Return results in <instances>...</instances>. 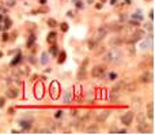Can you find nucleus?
<instances>
[{"label":"nucleus","mask_w":155,"mask_h":135,"mask_svg":"<svg viewBox=\"0 0 155 135\" xmlns=\"http://www.w3.org/2000/svg\"><path fill=\"white\" fill-rule=\"evenodd\" d=\"M118 96H120V91L117 90V89L111 87V90L109 91V100H110L111 102H113V101H117V100H118Z\"/></svg>","instance_id":"nucleus-8"},{"label":"nucleus","mask_w":155,"mask_h":135,"mask_svg":"<svg viewBox=\"0 0 155 135\" xmlns=\"http://www.w3.org/2000/svg\"><path fill=\"white\" fill-rule=\"evenodd\" d=\"M11 26H12V21H11L8 17H4V26H3L2 29H4V30H8Z\"/></svg>","instance_id":"nucleus-17"},{"label":"nucleus","mask_w":155,"mask_h":135,"mask_svg":"<svg viewBox=\"0 0 155 135\" xmlns=\"http://www.w3.org/2000/svg\"><path fill=\"white\" fill-rule=\"evenodd\" d=\"M109 132H110V134H113V132H117V128H116V127H111V128L109 130Z\"/></svg>","instance_id":"nucleus-43"},{"label":"nucleus","mask_w":155,"mask_h":135,"mask_svg":"<svg viewBox=\"0 0 155 135\" xmlns=\"http://www.w3.org/2000/svg\"><path fill=\"white\" fill-rule=\"evenodd\" d=\"M76 7H78V8H83L84 7V4H83V2H76Z\"/></svg>","instance_id":"nucleus-36"},{"label":"nucleus","mask_w":155,"mask_h":135,"mask_svg":"<svg viewBox=\"0 0 155 135\" xmlns=\"http://www.w3.org/2000/svg\"><path fill=\"white\" fill-rule=\"evenodd\" d=\"M98 131H99V128H98L97 124H90V126L86 128V132H87V134H97Z\"/></svg>","instance_id":"nucleus-15"},{"label":"nucleus","mask_w":155,"mask_h":135,"mask_svg":"<svg viewBox=\"0 0 155 135\" xmlns=\"http://www.w3.org/2000/svg\"><path fill=\"white\" fill-rule=\"evenodd\" d=\"M19 126L23 130H30L31 128V120H19Z\"/></svg>","instance_id":"nucleus-16"},{"label":"nucleus","mask_w":155,"mask_h":135,"mask_svg":"<svg viewBox=\"0 0 155 135\" xmlns=\"http://www.w3.org/2000/svg\"><path fill=\"white\" fill-rule=\"evenodd\" d=\"M34 41H35V37H34V36H30L29 41H27V47H31L33 42H34Z\"/></svg>","instance_id":"nucleus-30"},{"label":"nucleus","mask_w":155,"mask_h":135,"mask_svg":"<svg viewBox=\"0 0 155 135\" xmlns=\"http://www.w3.org/2000/svg\"><path fill=\"white\" fill-rule=\"evenodd\" d=\"M41 63H42V64L48 63V53H46V52H44L42 55H41Z\"/></svg>","instance_id":"nucleus-25"},{"label":"nucleus","mask_w":155,"mask_h":135,"mask_svg":"<svg viewBox=\"0 0 155 135\" xmlns=\"http://www.w3.org/2000/svg\"><path fill=\"white\" fill-rule=\"evenodd\" d=\"M19 96V91H18V89H8L7 91H5V97L7 98H16V97Z\"/></svg>","instance_id":"nucleus-9"},{"label":"nucleus","mask_w":155,"mask_h":135,"mask_svg":"<svg viewBox=\"0 0 155 135\" xmlns=\"http://www.w3.org/2000/svg\"><path fill=\"white\" fill-rule=\"evenodd\" d=\"M137 131H139V132H150V131H151V128H150L148 124H146V123L143 121V123H139Z\"/></svg>","instance_id":"nucleus-14"},{"label":"nucleus","mask_w":155,"mask_h":135,"mask_svg":"<svg viewBox=\"0 0 155 135\" xmlns=\"http://www.w3.org/2000/svg\"><path fill=\"white\" fill-rule=\"evenodd\" d=\"M30 59V63H35V60H34V58H29Z\"/></svg>","instance_id":"nucleus-49"},{"label":"nucleus","mask_w":155,"mask_h":135,"mask_svg":"<svg viewBox=\"0 0 155 135\" xmlns=\"http://www.w3.org/2000/svg\"><path fill=\"white\" fill-rule=\"evenodd\" d=\"M109 44H110L111 47H120V45L124 44V38H121V37H114V38H111L110 41H109Z\"/></svg>","instance_id":"nucleus-10"},{"label":"nucleus","mask_w":155,"mask_h":135,"mask_svg":"<svg viewBox=\"0 0 155 135\" xmlns=\"http://www.w3.org/2000/svg\"><path fill=\"white\" fill-rule=\"evenodd\" d=\"M132 102H133V105H139L140 104V98H139V97H133Z\"/></svg>","instance_id":"nucleus-34"},{"label":"nucleus","mask_w":155,"mask_h":135,"mask_svg":"<svg viewBox=\"0 0 155 135\" xmlns=\"http://www.w3.org/2000/svg\"><path fill=\"white\" fill-rule=\"evenodd\" d=\"M125 3H127V4H131V0H125Z\"/></svg>","instance_id":"nucleus-51"},{"label":"nucleus","mask_w":155,"mask_h":135,"mask_svg":"<svg viewBox=\"0 0 155 135\" xmlns=\"http://www.w3.org/2000/svg\"><path fill=\"white\" fill-rule=\"evenodd\" d=\"M109 79H110V81L117 79V74H116V72H110V74H109Z\"/></svg>","instance_id":"nucleus-33"},{"label":"nucleus","mask_w":155,"mask_h":135,"mask_svg":"<svg viewBox=\"0 0 155 135\" xmlns=\"http://www.w3.org/2000/svg\"><path fill=\"white\" fill-rule=\"evenodd\" d=\"M48 25L50 26V28H56V26H57L56 19H53V18H49V19H48Z\"/></svg>","instance_id":"nucleus-26"},{"label":"nucleus","mask_w":155,"mask_h":135,"mask_svg":"<svg viewBox=\"0 0 155 135\" xmlns=\"http://www.w3.org/2000/svg\"><path fill=\"white\" fill-rule=\"evenodd\" d=\"M136 119L139 120V123H143V121L146 120V113H137V115H136Z\"/></svg>","instance_id":"nucleus-24"},{"label":"nucleus","mask_w":155,"mask_h":135,"mask_svg":"<svg viewBox=\"0 0 155 135\" xmlns=\"http://www.w3.org/2000/svg\"><path fill=\"white\" fill-rule=\"evenodd\" d=\"M110 4H111V6H116V4H117V0H110Z\"/></svg>","instance_id":"nucleus-47"},{"label":"nucleus","mask_w":155,"mask_h":135,"mask_svg":"<svg viewBox=\"0 0 155 135\" xmlns=\"http://www.w3.org/2000/svg\"><path fill=\"white\" fill-rule=\"evenodd\" d=\"M136 89H137V85H136V82H128V83H125V86H124V90L125 91H129V93H132V91H136Z\"/></svg>","instance_id":"nucleus-11"},{"label":"nucleus","mask_w":155,"mask_h":135,"mask_svg":"<svg viewBox=\"0 0 155 135\" xmlns=\"http://www.w3.org/2000/svg\"><path fill=\"white\" fill-rule=\"evenodd\" d=\"M0 30H2V26H0Z\"/></svg>","instance_id":"nucleus-54"},{"label":"nucleus","mask_w":155,"mask_h":135,"mask_svg":"<svg viewBox=\"0 0 155 135\" xmlns=\"http://www.w3.org/2000/svg\"><path fill=\"white\" fill-rule=\"evenodd\" d=\"M117 132H121V134H125V132H127V128H122V130H117Z\"/></svg>","instance_id":"nucleus-44"},{"label":"nucleus","mask_w":155,"mask_h":135,"mask_svg":"<svg viewBox=\"0 0 155 135\" xmlns=\"http://www.w3.org/2000/svg\"><path fill=\"white\" fill-rule=\"evenodd\" d=\"M14 3H15V0H10V6H14Z\"/></svg>","instance_id":"nucleus-50"},{"label":"nucleus","mask_w":155,"mask_h":135,"mask_svg":"<svg viewBox=\"0 0 155 135\" xmlns=\"http://www.w3.org/2000/svg\"><path fill=\"white\" fill-rule=\"evenodd\" d=\"M69 115H71V116H73V117H75V116L78 115V110H76V109H72V110H71V112H69Z\"/></svg>","instance_id":"nucleus-39"},{"label":"nucleus","mask_w":155,"mask_h":135,"mask_svg":"<svg viewBox=\"0 0 155 135\" xmlns=\"http://www.w3.org/2000/svg\"><path fill=\"white\" fill-rule=\"evenodd\" d=\"M87 59L86 60H84V63H83V66L80 67V68H79V72H78V79L80 81V79H84V78H86V68H84V66H86L87 64Z\"/></svg>","instance_id":"nucleus-12"},{"label":"nucleus","mask_w":155,"mask_h":135,"mask_svg":"<svg viewBox=\"0 0 155 135\" xmlns=\"http://www.w3.org/2000/svg\"><path fill=\"white\" fill-rule=\"evenodd\" d=\"M52 96H53V98L57 97V83L56 82H53V85H52Z\"/></svg>","instance_id":"nucleus-23"},{"label":"nucleus","mask_w":155,"mask_h":135,"mask_svg":"<svg viewBox=\"0 0 155 135\" xmlns=\"http://www.w3.org/2000/svg\"><path fill=\"white\" fill-rule=\"evenodd\" d=\"M19 61H21V56H18V58H15L12 61H11V66H15V64H18Z\"/></svg>","instance_id":"nucleus-32"},{"label":"nucleus","mask_w":155,"mask_h":135,"mask_svg":"<svg viewBox=\"0 0 155 135\" xmlns=\"http://www.w3.org/2000/svg\"><path fill=\"white\" fill-rule=\"evenodd\" d=\"M102 53H105V47H99V49L95 51V55H102Z\"/></svg>","instance_id":"nucleus-31"},{"label":"nucleus","mask_w":155,"mask_h":135,"mask_svg":"<svg viewBox=\"0 0 155 135\" xmlns=\"http://www.w3.org/2000/svg\"><path fill=\"white\" fill-rule=\"evenodd\" d=\"M146 29H148L150 31H152V29H154V28H152V23H148V25H146Z\"/></svg>","instance_id":"nucleus-41"},{"label":"nucleus","mask_w":155,"mask_h":135,"mask_svg":"<svg viewBox=\"0 0 155 135\" xmlns=\"http://www.w3.org/2000/svg\"><path fill=\"white\" fill-rule=\"evenodd\" d=\"M106 72V67L103 66V64H99V66H94L91 70V75L94 78H101L103 77Z\"/></svg>","instance_id":"nucleus-3"},{"label":"nucleus","mask_w":155,"mask_h":135,"mask_svg":"<svg viewBox=\"0 0 155 135\" xmlns=\"http://www.w3.org/2000/svg\"><path fill=\"white\" fill-rule=\"evenodd\" d=\"M57 52H59V48L56 47V45H52L50 48H49V53H50L52 56H57Z\"/></svg>","instance_id":"nucleus-22"},{"label":"nucleus","mask_w":155,"mask_h":135,"mask_svg":"<svg viewBox=\"0 0 155 135\" xmlns=\"http://www.w3.org/2000/svg\"><path fill=\"white\" fill-rule=\"evenodd\" d=\"M146 117L148 119H154V102H150L148 107H147V113H146Z\"/></svg>","instance_id":"nucleus-13"},{"label":"nucleus","mask_w":155,"mask_h":135,"mask_svg":"<svg viewBox=\"0 0 155 135\" xmlns=\"http://www.w3.org/2000/svg\"><path fill=\"white\" fill-rule=\"evenodd\" d=\"M131 25H133V26H136V28H137L139 22H137V21H131Z\"/></svg>","instance_id":"nucleus-42"},{"label":"nucleus","mask_w":155,"mask_h":135,"mask_svg":"<svg viewBox=\"0 0 155 135\" xmlns=\"http://www.w3.org/2000/svg\"><path fill=\"white\" fill-rule=\"evenodd\" d=\"M121 56L122 55L118 49H111V51H109V52H106L105 55L102 56V59L105 63H118Z\"/></svg>","instance_id":"nucleus-1"},{"label":"nucleus","mask_w":155,"mask_h":135,"mask_svg":"<svg viewBox=\"0 0 155 135\" xmlns=\"http://www.w3.org/2000/svg\"><path fill=\"white\" fill-rule=\"evenodd\" d=\"M60 29H61V31H68V23H65V22H63L61 25H60Z\"/></svg>","instance_id":"nucleus-28"},{"label":"nucleus","mask_w":155,"mask_h":135,"mask_svg":"<svg viewBox=\"0 0 155 135\" xmlns=\"http://www.w3.org/2000/svg\"><path fill=\"white\" fill-rule=\"evenodd\" d=\"M65 58H67V53H65L64 51H61V52H60L59 59H57V63H59V64H63V63L65 61Z\"/></svg>","instance_id":"nucleus-19"},{"label":"nucleus","mask_w":155,"mask_h":135,"mask_svg":"<svg viewBox=\"0 0 155 135\" xmlns=\"http://www.w3.org/2000/svg\"><path fill=\"white\" fill-rule=\"evenodd\" d=\"M8 37H10V36H8L7 33H4V34H3V37H2V40H3V41H8Z\"/></svg>","instance_id":"nucleus-40"},{"label":"nucleus","mask_w":155,"mask_h":135,"mask_svg":"<svg viewBox=\"0 0 155 135\" xmlns=\"http://www.w3.org/2000/svg\"><path fill=\"white\" fill-rule=\"evenodd\" d=\"M95 45H97V42L94 40H89V49H94Z\"/></svg>","instance_id":"nucleus-29"},{"label":"nucleus","mask_w":155,"mask_h":135,"mask_svg":"<svg viewBox=\"0 0 155 135\" xmlns=\"http://www.w3.org/2000/svg\"><path fill=\"white\" fill-rule=\"evenodd\" d=\"M97 8H98V10L102 8V3H98V4H97Z\"/></svg>","instance_id":"nucleus-48"},{"label":"nucleus","mask_w":155,"mask_h":135,"mask_svg":"<svg viewBox=\"0 0 155 135\" xmlns=\"http://www.w3.org/2000/svg\"><path fill=\"white\" fill-rule=\"evenodd\" d=\"M124 86H125V82H124V81H118V82H117L116 85L113 86V87L117 89L118 91H121V90H124Z\"/></svg>","instance_id":"nucleus-20"},{"label":"nucleus","mask_w":155,"mask_h":135,"mask_svg":"<svg viewBox=\"0 0 155 135\" xmlns=\"http://www.w3.org/2000/svg\"><path fill=\"white\" fill-rule=\"evenodd\" d=\"M56 36H57V34L56 33H54V31H52V33H49V36H48V38H46V40H48V42H49V44H52V45H53L54 44V42H56Z\"/></svg>","instance_id":"nucleus-18"},{"label":"nucleus","mask_w":155,"mask_h":135,"mask_svg":"<svg viewBox=\"0 0 155 135\" xmlns=\"http://www.w3.org/2000/svg\"><path fill=\"white\" fill-rule=\"evenodd\" d=\"M67 17L72 18V17H73V12H72V11H68V12H67Z\"/></svg>","instance_id":"nucleus-45"},{"label":"nucleus","mask_w":155,"mask_h":135,"mask_svg":"<svg viewBox=\"0 0 155 135\" xmlns=\"http://www.w3.org/2000/svg\"><path fill=\"white\" fill-rule=\"evenodd\" d=\"M122 28L124 26H121V25H110L108 28V30H113V31H120V30H122Z\"/></svg>","instance_id":"nucleus-21"},{"label":"nucleus","mask_w":155,"mask_h":135,"mask_svg":"<svg viewBox=\"0 0 155 135\" xmlns=\"http://www.w3.org/2000/svg\"><path fill=\"white\" fill-rule=\"evenodd\" d=\"M61 116H63V110L60 109V110H56V113H54V117H57V119H61Z\"/></svg>","instance_id":"nucleus-35"},{"label":"nucleus","mask_w":155,"mask_h":135,"mask_svg":"<svg viewBox=\"0 0 155 135\" xmlns=\"http://www.w3.org/2000/svg\"><path fill=\"white\" fill-rule=\"evenodd\" d=\"M2 56H3V52H2V51H0V58H2Z\"/></svg>","instance_id":"nucleus-53"},{"label":"nucleus","mask_w":155,"mask_h":135,"mask_svg":"<svg viewBox=\"0 0 155 135\" xmlns=\"http://www.w3.org/2000/svg\"><path fill=\"white\" fill-rule=\"evenodd\" d=\"M150 42H143V44H141V48H143V49H147V47H150Z\"/></svg>","instance_id":"nucleus-38"},{"label":"nucleus","mask_w":155,"mask_h":135,"mask_svg":"<svg viewBox=\"0 0 155 135\" xmlns=\"http://www.w3.org/2000/svg\"><path fill=\"white\" fill-rule=\"evenodd\" d=\"M148 17H150V18H151V19H152V18H154V11H152V10H151V11H150Z\"/></svg>","instance_id":"nucleus-46"},{"label":"nucleus","mask_w":155,"mask_h":135,"mask_svg":"<svg viewBox=\"0 0 155 135\" xmlns=\"http://www.w3.org/2000/svg\"><path fill=\"white\" fill-rule=\"evenodd\" d=\"M143 36H144V31H141V30L135 31V33H133L132 36L127 40V44H135V42H137L139 40H141V37Z\"/></svg>","instance_id":"nucleus-5"},{"label":"nucleus","mask_w":155,"mask_h":135,"mask_svg":"<svg viewBox=\"0 0 155 135\" xmlns=\"http://www.w3.org/2000/svg\"><path fill=\"white\" fill-rule=\"evenodd\" d=\"M154 81V75H152L151 71H144L143 74L140 75V82L143 83H150Z\"/></svg>","instance_id":"nucleus-6"},{"label":"nucleus","mask_w":155,"mask_h":135,"mask_svg":"<svg viewBox=\"0 0 155 135\" xmlns=\"http://www.w3.org/2000/svg\"><path fill=\"white\" fill-rule=\"evenodd\" d=\"M109 115H110V110H108V109H103V110H101V112H98L97 113V121H99V123H102V121H105L106 119L109 117Z\"/></svg>","instance_id":"nucleus-7"},{"label":"nucleus","mask_w":155,"mask_h":135,"mask_svg":"<svg viewBox=\"0 0 155 135\" xmlns=\"http://www.w3.org/2000/svg\"><path fill=\"white\" fill-rule=\"evenodd\" d=\"M4 102H5V98L4 97H0V108L4 107Z\"/></svg>","instance_id":"nucleus-37"},{"label":"nucleus","mask_w":155,"mask_h":135,"mask_svg":"<svg viewBox=\"0 0 155 135\" xmlns=\"http://www.w3.org/2000/svg\"><path fill=\"white\" fill-rule=\"evenodd\" d=\"M102 2H106V0H102Z\"/></svg>","instance_id":"nucleus-55"},{"label":"nucleus","mask_w":155,"mask_h":135,"mask_svg":"<svg viewBox=\"0 0 155 135\" xmlns=\"http://www.w3.org/2000/svg\"><path fill=\"white\" fill-rule=\"evenodd\" d=\"M108 28L106 26H101V28H98L97 29V31H95V34H94V41L95 42H99V41H102L103 38L106 37V34H108Z\"/></svg>","instance_id":"nucleus-2"},{"label":"nucleus","mask_w":155,"mask_h":135,"mask_svg":"<svg viewBox=\"0 0 155 135\" xmlns=\"http://www.w3.org/2000/svg\"><path fill=\"white\" fill-rule=\"evenodd\" d=\"M3 19H4V17H3V15H0V22H2Z\"/></svg>","instance_id":"nucleus-52"},{"label":"nucleus","mask_w":155,"mask_h":135,"mask_svg":"<svg viewBox=\"0 0 155 135\" xmlns=\"http://www.w3.org/2000/svg\"><path fill=\"white\" fill-rule=\"evenodd\" d=\"M133 119H135V113L129 110V112H125L124 115L121 116V123L124 124V126H131Z\"/></svg>","instance_id":"nucleus-4"},{"label":"nucleus","mask_w":155,"mask_h":135,"mask_svg":"<svg viewBox=\"0 0 155 135\" xmlns=\"http://www.w3.org/2000/svg\"><path fill=\"white\" fill-rule=\"evenodd\" d=\"M64 101L67 102V104H68V102L71 101V91H69V90H67V91H65V96H64Z\"/></svg>","instance_id":"nucleus-27"}]
</instances>
